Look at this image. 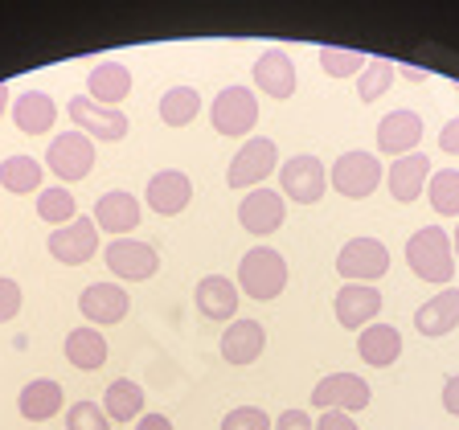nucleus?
<instances>
[{
	"label": "nucleus",
	"mask_w": 459,
	"mask_h": 430,
	"mask_svg": "<svg viewBox=\"0 0 459 430\" xmlns=\"http://www.w3.org/2000/svg\"><path fill=\"white\" fill-rule=\"evenodd\" d=\"M38 218H41V221H49L54 229L70 226V221L78 218V201H74V193H70L66 185L41 189V193H38Z\"/></svg>",
	"instance_id": "33"
},
{
	"label": "nucleus",
	"mask_w": 459,
	"mask_h": 430,
	"mask_svg": "<svg viewBox=\"0 0 459 430\" xmlns=\"http://www.w3.org/2000/svg\"><path fill=\"white\" fill-rule=\"evenodd\" d=\"M66 430H111V418L99 401H74L66 406Z\"/></svg>",
	"instance_id": "36"
},
{
	"label": "nucleus",
	"mask_w": 459,
	"mask_h": 430,
	"mask_svg": "<svg viewBox=\"0 0 459 430\" xmlns=\"http://www.w3.org/2000/svg\"><path fill=\"white\" fill-rule=\"evenodd\" d=\"M46 168L57 176V185H78L95 168V140H86L82 132H62L49 140Z\"/></svg>",
	"instance_id": "7"
},
{
	"label": "nucleus",
	"mask_w": 459,
	"mask_h": 430,
	"mask_svg": "<svg viewBox=\"0 0 459 430\" xmlns=\"http://www.w3.org/2000/svg\"><path fill=\"white\" fill-rule=\"evenodd\" d=\"M279 189L287 201L296 205H316V201L328 193V168L320 156L312 152H296L279 164Z\"/></svg>",
	"instance_id": "3"
},
{
	"label": "nucleus",
	"mask_w": 459,
	"mask_h": 430,
	"mask_svg": "<svg viewBox=\"0 0 459 430\" xmlns=\"http://www.w3.org/2000/svg\"><path fill=\"white\" fill-rule=\"evenodd\" d=\"M143 201H148V210L160 213V218H177V213L189 210L193 201V181L185 176L181 168H164L156 172L148 189H143Z\"/></svg>",
	"instance_id": "19"
},
{
	"label": "nucleus",
	"mask_w": 459,
	"mask_h": 430,
	"mask_svg": "<svg viewBox=\"0 0 459 430\" xmlns=\"http://www.w3.org/2000/svg\"><path fill=\"white\" fill-rule=\"evenodd\" d=\"M390 86H394V62L390 57H369L365 70L357 74V99L361 103H377Z\"/></svg>",
	"instance_id": "34"
},
{
	"label": "nucleus",
	"mask_w": 459,
	"mask_h": 430,
	"mask_svg": "<svg viewBox=\"0 0 459 430\" xmlns=\"http://www.w3.org/2000/svg\"><path fill=\"white\" fill-rule=\"evenodd\" d=\"M17 312H21V283L9 275H0V324L17 320Z\"/></svg>",
	"instance_id": "38"
},
{
	"label": "nucleus",
	"mask_w": 459,
	"mask_h": 430,
	"mask_svg": "<svg viewBox=\"0 0 459 430\" xmlns=\"http://www.w3.org/2000/svg\"><path fill=\"white\" fill-rule=\"evenodd\" d=\"M414 328L422 336H447L459 328V287H443L439 296H430L427 304L414 312Z\"/></svg>",
	"instance_id": "24"
},
{
	"label": "nucleus",
	"mask_w": 459,
	"mask_h": 430,
	"mask_svg": "<svg viewBox=\"0 0 459 430\" xmlns=\"http://www.w3.org/2000/svg\"><path fill=\"white\" fill-rule=\"evenodd\" d=\"M357 357H361L365 365H373V369H390L394 361L402 357V332L394 324H369L357 332Z\"/></svg>",
	"instance_id": "26"
},
{
	"label": "nucleus",
	"mask_w": 459,
	"mask_h": 430,
	"mask_svg": "<svg viewBox=\"0 0 459 430\" xmlns=\"http://www.w3.org/2000/svg\"><path fill=\"white\" fill-rule=\"evenodd\" d=\"M135 430H172V418H164V414H148V410H143L140 418H135Z\"/></svg>",
	"instance_id": "43"
},
{
	"label": "nucleus",
	"mask_w": 459,
	"mask_h": 430,
	"mask_svg": "<svg viewBox=\"0 0 459 430\" xmlns=\"http://www.w3.org/2000/svg\"><path fill=\"white\" fill-rule=\"evenodd\" d=\"M439 148L447 156H459V115L451 119V124H443V132H439Z\"/></svg>",
	"instance_id": "42"
},
{
	"label": "nucleus",
	"mask_w": 459,
	"mask_h": 430,
	"mask_svg": "<svg viewBox=\"0 0 459 430\" xmlns=\"http://www.w3.org/2000/svg\"><path fill=\"white\" fill-rule=\"evenodd\" d=\"M62 353H66V361L74 365V369L95 373V369H103V365H107L111 348H107V336L99 332V328L82 324V328H74V332H66V344H62Z\"/></svg>",
	"instance_id": "28"
},
{
	"label": "nucleus",
	"mask_w": 459,
	"mask_h": 430,
	"mask_svg": "<svg viewBox=\"0 0 459 430\" xmlns=\"http://www.w3.org/2000/svg\"><path fill=\"white\" fill-rule=\"evenodd\" d=\"M275 418L267 410H258V406H234V410L221 418L218 430H271Z\"/></svg>",
	"instance_id": "37"
},
{
	"label": "nucleus",
	"mask_w": 459,
	"mask_h": 430,
	"mask_svg": "<svg viewBox=\"0 0 459 430\" xmlns=\"http://www.w3.org/2000/svg\"><path fill=\"white\" fill-rule=\"evenodd\" d=\"M95 226L103 229V234H111V238H132V229L140 226L143 218V205L140 197H132L127 189H111L103 193V197L95 201Z\"/></svg>",
	"instance_id": "18"
},
{
	"label": "nucleus",
	"mask_w": 459,
	"mask_h": 430,
	"mask_svg": "<svg viewBox=\"0 0 459 430\" xmlns=\"http://www.w3.org/2000/svg\"><path fill=\"white\" fill-rule=\"evenodd\" d=\"M271 172H279V143L267 135H250L238 148V156L226 168V185L230 189H258Z\"/></svg>",
	"instance_id": "6"
},
{
	"label": "nucleus",
	"mask_w": 459,
	"mask_h": 430,
	"mask_svg": "<svg viewBox=\"0 0 459 430\" xmlns=\"http://www.w3.org/2000/svg\"><path fill=\"white\" fill-rule=\"evenodd\" d=\"M320 70H325L328 78H357L365 70V62L369 57H361L357 49H344V46H320Z\"/></svg>",
	"instance_id": "35"
},
{
	"label": "nucleus",
	"mask_w": 459,
	"mask_h": 430,
	"mask_svg": "<svg viewBox=\"0 0 459 430\" xmlns=\"http://www.w3.org/2000/svg\"><path fill=\"white\" fill-rule=\"evenodd\" d=\"M238 221L255 238H271L287 221V197L279 189H250L238 205Z\"/></svg>",
	"instance_id": "13"
},
{
	"label": "nucleus",
	"mask_w": 459,
	"mask_h": 430,
	"mask_svg": "<svg viewBox=\"0 0 459 430\" xmlns=\"http://www.w3.org/2000/svg\"><path fill=\"white\" fill-rule=\"evenodd\" d=\"M238 283L230 275H205L197 283V291H193V304H197V312L205 315V320H218V324H230L234 315H238Z\"/></svg>",
	"instance_id": "21"
},
{
	"label": "nucleus",
	"mask_w": 459,
	"mask_h": 430,
	"mask_svg": "<svg viewBox=\"0 0 459 430\" xmlns=\"http://www.w3.org/2000/svg\"><path fill=\"white\" fill-rule=\"evenodd\" d=\"M238 291L250 299H258V304H271V299L283 296V287H287V262L279 250L271 246H255L242 254L238 262Z\"/></svg>",
	"instance_id": "2"
},
{
	"label": "nucleus",
	"mask_w": 459,
	"mask_h": 430,
	"mask_svg": "<svg viewBox=\"0 0 459 430\" xmlns=\"http://www.w3.org/2000/svg\"><path fill=\"white\" fill-rule=\"evenodd\" d=\"M132 70L124 62H99L91 74H86V99L99 107H119L132 95Z\"/></svg>",
	"instance_id": "23"
},
{
	"label": "nucleus",
	"mask_w": 459,
	"mask_h": 430,
	"mask_svg": "<svg viewBox=\"0 0 459 430\" xmlns=\"http://www.w3.org/2000/svg\"><path fill=\"white\" fill-rule=\"evenodd\" d=\"M210 115H213V132L218 135L242 140V135H250L258 124V95L250 86H226V90L213 99Z\"/></svg>",
	"instance_id": "10"
},
{
	"label": "nucleus",
	"mask_w": 459,
	"mask_h": 430,
	"mask_svg": "<svg viewBox=\"0 0 459 430\" xmlns=\"http://www.w3.org/2000/svg\"><path fill=\"white\" fill-rule=\"evenodd\" d=\"M13 124L21 135H46L57 124V103L46 90H25L21 99H13Z\"/></svg>",
	"instance_id": "25"
},
{
	"label": "nucleus",
	"mask_w": 459,
	"mask_h": 430,
	"mask_svg": "<svg viewBox=\"0 0 459 430\" xmlns=\"http://www.w3.org/2000/svg\"><path fill=\"white\" fill-rule=\"evenodd\" d=\"M66 115H70V124H74V132H82L86 140H99V143H119L127 135V127H132V119L119 107H99L86 95L70 99Z\"/></svg>",
	"instance_id": "8"
},
{
	"label": "nucleus",
	"mask_w": 459,
	"mask_h": 430,
	"mask_svg": "<svg viewBox=\"0 0 459 430\" xmlns=\"http://www.w3.org/2000/svg\"><path fill=\"white\" fill-rule=\"evenodd\" d=\"M250 74H255V90H263L267 99H275V103H283V99L296 95L299 86V74H296V62L283 54V49H263V54L255 57V66H250Z\"/></svg>",
	"instance_id": "15"
},
{
	"label": "nucleus",
	"mask_w": 459,
	"mask_h": 430,
	"mask_svg": "<svg viewBox=\"0 0 459 430\" xmlns=\"http://www.w3.org/2000/svg\"><path fill=\"white\" fill-rule=\"evenodd\" d=\"M78 312H82V320H91V328L119 324V320L132 312V296H127V287H119V283H91V287H82V296H78Z\"/></svg>",
	"instance_id": "16"
},
{
	"label": "nucleus",
	"mask_w": 459,
	"mask_h": 430,
	"mask_svg": "<svg viewBox=\"0 0 459 430\" xmlns=\"http://www.w3.org/2000/svg\"><path fill=\"white\" fill-rule=\"evenodd\" d=\"M333 312H336V324L341 328L361 332V328L377 324V315H382V291L373 283H344L333 299Z\"/></svg>",
	"instance_id": "12"
},
{
	"label": "nucleus",
	"mask_w": 459,
	"mask_h": 430,
	"mask_svg": "<svg viewBox=\"0 0 459 430\" xmlns=\"http://www.w3.org/2000/svg\"><path fill=\"white\" fill-rule=\"evenodd\" d=\"M9 107H13V86H9V82H0V115L9 111Z\"/></svg>",
	"instance_id": "44"
},
{
	"label": "nucleus",
	"mask_w": 459,
	"mask_h": 430,
	"mask_svg": "<svg viewBox=\"0 0 459 430\" xmlns=\"http://www.w3.org/2000/svg\"><path fill=\"white\" fill-rule=\"evenodd\" d=\"M103 262L119 283H143L160 271V254H156L152 242L140 238H111L103 250Z\"/></svg>",
	"instance_id": "9"
},
{
	"label": "nucleus",
	"mask_w": 459,
	"mask_h": 430,
	"mask_svg": "<svg viewBox=\"0 0 459 430\" xmlns=\"http://www.w3.org/2000/svg\"><path fill=\"white\" fill-rule=\"evenodd\" d=\"M221 357H226V365H255L258 357H263V348H267V328L258 324V320H230L226 332H221Z\"/></svg>",
	"instance_id": "22"
},
{
	"label": "nucleus",
	"mask_w": 459,
	"mask_h": 430,
	"mask_svg": "<svg viewBox=\"0 0 459 430\" xmlns=\"http://www.w3.org/2000/svg\"><path fill=\"white\" fill-rule=\"evenodd\" d=\"M373 401V390L365 377L357 373H328L325 382L312 385V406L316 410H344V414H357L365 410Z\"/></svg>",
	"instance_id": "11"
},
{
	"label": "nucleus",
	"mask_w": 459,
	"mask_h": 430,
	"mask_svg": "<svg viewBox=\"0 0 459 430\" xmlns=\"http://www.w3.org/2000/svg\"><path fill=\"white\" fill-rule=\"evenodd\" d=\"M385 271H390V250L382 238H369V234L349 238L336 254V275L344 283H377Z\"/></svg>",
	"instance_id": "5"
},
{
	"label": "nucleus",
	"mask_w": 459,
	"mask_h": 430,
	"mask_svg": "<svg viewBox=\"0 0 459 430\" xmlns=\"http://www.w3.org/2000/svg\"><path fill=\"white\" fill-rule=\"evenodd\" d=\"M201 115V90L197 86H172L160 99V124L164 127H189Z\"/></svg>",
	"instance_id": "31"
},
{
	"label": "nucleus",
	"mask_w": 459,
	"mask_h": 430,
	"mask_svg": "<svg viewBox=\"0 0 459 430\" xmlns=\"http://www.w3.org/2000/svg\"><path fill=\"white\" fill-rule=\"evenodd\" d=\"M422 143V119L419 111H411V107H398V111L382 115V124H377V152L382 156H411L419 152Z\"/></svg>",
	"instance_id": "17"
},
{
	"label": "nucleus",
	"mask_w": 459,
	"mask_h": 430,
	"mask_svg": "<svg viewBox=\"0 0 459 430\" xmlns=\"http://www.w3.org/2000/svg\"><path fill=\"white\" fill-rule=\"evenodd\" d=\"M427 201L439 218H459V168H439L427 181Z\"/></svg>",
	"instance_id": "32"
},
{
	"label": "nucleus",
	"mask_w": 459,
	"mask_h": 430,
	"mask_svg": "<svg viewBox=\"0 0 459 430\" xmlns=\"http://www.w3.org/2000/svg\"><path fill=\"white\" fill-rule=\"evenodd\" d=\"M406 267L430 287H451L455 279V250H451V234L443 226H422L406 242Z\"/></svg>",
	"instance_id": "1"
},
{
	"label": "nucleus",
	"mask_w": 459,
	"mask_h": 430,
	"mask_svg": "<svg viewBox=\"0 0 459 430\" xmlns=\"http://www.w3.org/2000/svg\"><path fill=\"white\" fill-rule=\"evenodd\" d=\"M46 246H49V254H54L57 262H66V267H82V262H91V258L99 254V226H95V218H74L70 226L54 229Z\"/></svg>",
	"instance_id": "14"
},
{
	"label": "nucleus",
	"mask_w": 459,
	"mask_h": 430,
	"mask_svg": "<svg viewBox=\"0 0 459 430\" xmlns=\"http://www.w3.org/2000/svg\"><path fill=\"white\" fill-rule=\"evenodd\" d=\"M430 181V156L427 152H411V156H398V160L385 168V189L398 205H411L427 193Z\"/></svg>",
	"instance_id": "20"
},
{
	"label": "nucleus",
	"mask_w": 459,
	"mask_h": 430,
	"mask_svg": "<svg viewBox=\"0 0 459 430\" xmlns=\"http://www.w3.org/2000/svg\"><path fill=\"white\" fill-rule=\"evenodd\" d=\"M451 250L459 254V221H455V229H451Z\"/></svg>",
	"instance_id": "45"
},
{
	"label": "nucleus",
	"mask_w": 459,
	"mask_h": 430,
	"mask_svg": "<svg viewBox=\"0 0 459 430\" xmlns=\"http://www.w3.org/2000/svg\"><path fill=\"white\" fill-rule=\"evenodd\" d=\"M443 410L451 418H459V373H451L447 382H443Z\"/></svg>",
	"instance_id": "41"
},
{
	"label": "nucleus",
	"mask_w": 459,
	"mask_h": 430,
	"mask_svg": "<svg viewBox=\"0 0 459 430\" xmlns=\"http://www.w3.org/2000/svg\"><path fill=\"white\" fill-rule=\"evenodd\" d=\"M41 181H46V164L33 156H4L0 160V189H9L13 197L41 193Z\"/></svg>",
	"instance_id": "29"
},
{
	"label": "nucleus",
	"mask_w": 459,
	"mask_h": 430,
	"mask_svg": "<svg viewBox=\"0 0 459 430\" xmlns=\"http://www.w3.org/2000/svg\"><path fill=\"white\" fill-rule=\"evenodd\" d=\"M103 410L111 422H132L143 414V385H135L132 377H119L103 390Z\"/></svg>",
	"instance_id": "30"
},
{
	"label": "nucleus",
	"mask_w": 459,
	"mask_h": 430,
	"mask_svg": "<svg viewBox=\"0 0 459 430\" xmlns=\"http://www.w3.org/2000/svg\"><path fill=\"white\" fill-rule=\"evenodd\" d=\"M271 430H316V418H307L304 410H296V406H291V410L279 414Z\"/></svg>",
	"instance_id": "40"
},
{
	"label": "nucleus",
	"mask_w": 459,
	"mask_h": 430,
	"mask_svg": "<svg viewBox=\"0 0 459 430\" xmlns=\"http://www.w3.org/2000/svg\"><path fill=\"white\" fill-rule=\"evenodd\" d=\"M328 181H333V189L341 193V197H349V201H365L377 185L385 181V168H382V160L373 152H344V156H336L333 160V168H328Z\"/></svg>",
	"instance_id": "4"
},
{
	"label": "nucleus",
	"mask_w": 459,
	"mask_h": 430,
	"mask_svg": "<svg viewBox=\"0 0 459 430\" xmlns=\"http://www.w3.org/2000/svg\"><path fill=\"white\" fill-rule=\"evenodd\" d=\"M316 430H361V426H357L353 414H344V410H320Z\"/></svg>",
	"instance_id": "39"
},
{
	"label": "nucleus",
	"mask_w": 459,
	"mask_h": 430,
	"mask_svg": "<svg viewBox=\"0 0 459 430\" xmlns=\"http://www.w3.org/2000/svg\"><path fill=\"white\" fill-rule=\"evenodd\" d=\"M62 406H66V393H62V385L54 377H38V382H29L17 393V410L25 422H49V418H57Z\"/></svg>",
	"instance_id": "27"
}]
</instances>
